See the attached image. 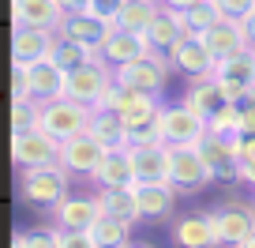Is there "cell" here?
<instances>
[{"label":"cell","instance_id":"24","mask_svg":"<svg viewBox=\"0 0 255 248\" xmlns=\"http://www.w3.org/2000/svg\"><path fill=\"white\" fill-rule=\"evenodd\" d=\"M98 203H102L105 215L124 218V222H143V211H139V196L135 184H113V188H98Z\"/></svg>","mask_w":255,"mask_h":248},{"label":"cell","instance_id":"27","mask_svg":"<svg viewBox=\"0 0 255 248\" xmlns=\"http://www.w3.org/2000/svg\"><path fill=\"white\" fill-rule=\"evenodd\" d=\"M214 75L218 79H229V83H244L255 94V45L240 49V53H233V56H222Z\"/></svg>","mask_w":255,"mask_h":248},{"label":"cell","instance_id":"23","mask_svg":"<svg viewBox=\"0 0 255 248\" xmlns=\"http://www.w3.org/2000/svg\"><path fill=\"white\" fill-rule=\"evenodd\" d=\"M87 132L94 139H102L105 147H131V128H128V120L120 117L117 109H109V105H94Z\"/></svg>","mask_w":255,"mask_h":248},{"label":"cell","instance_id":"36","mask_svg":"<svg viewBox=\"0 0 255 248\" xmlns=\"http://www.w3.org/2000/svg\"><path fill=\"white\" fill-rule=\"evenodd\" d=\"M60 248H94L90 230H60Z\"/></svg>","mask_w":255,"mask_h":248},{"label":"cell","instance_id":"33","mask_svg":"<svg viewBox=\"0 0 255 248\" xmlns=\"http://www.w3.org/2000/svg\"><path fill=\"white\" fill-rule=\"evenodd\" d=\"M218 19H225V15H222V8H218L214 0H199L195 8H188V30L191 34H203L207 26H214Z\"/></svg>","mask_w":255,"mask_h":248},{"label":"cell","instance_id":"22","mask_svg":"<svg viewBox=\"0 0 255 248\" xmlns=\"http://www.w3.org/2000/svg\"><path fill=\"white\" fill-rule=\"evenodd\" d=\"M109 30H113V23L90 15V11H68V15H64V23H60V34H64V38L83 41V45H90L94 53L102 49V41L109 38Z\"/></svg>","mask_w":255,"mask_h":248},{"label":"cell","instance_id":"13","mask_svg":"<svg viewBox=\"0 0 255 248\" xmlns=\"http://www.w3.org/2000/svg\"><path fill=\"white\" fill-rule=\"evenodd\" d=\"M64 83H68V72L56 64L53 56L26 64V94H30L34 102H49V98H60V94H64Z\"/></svg>","mask_w":255,"mask_h":248},{"label":"cell","instance_id":"30","mask_svg":"<svg viewBox=\"0 0 255 248\" xmlns=\"http://www.w3.org/2000/svg\"><path fill=\"white\" fill-rule=\"evenodd\" d=\"M207 120H210V136H222V139L244 136L240 132V102H222Z\"/></svg>","mask_w":255,"mask_h":248},{"label":"cell","instance_id":"29","mask_svg":"<svg viewBox=\"0 0 255 248\" xmlns=\"http://www.w3.org/2000/svg\"><path fill=\"white\" fill-rule=\"evenodd\" d=\"M90 237H94V248H124V245H131V222L102 211V218L90 226Z\"/></svg>","mask_w":255,"mask_h":248},{"label":"cell","instance_id":"11","mask_svg":"<svg viewBox=\"0 0 255 248\" xmlns=\"http://www.w3.org/2000/svg\"><path fill=\"white\" fill-rule=\"evenodd\" d=\"M105 151H109V147H105L102 139H94L90 132H79V136L64 139V147H60V162L72 169V173H79V177H94V169L102 166Z\"/></svg>","mask_w":255,"mask_h":248},{"label":"cell","instance_id":"34","mask_svg":"<svg viewBox=\"0 0 255 248\" xmlns=\"http://www.w3.org/2000/svg\"><path fill=\"white\" fill-rule=\"evenodd\" d=\"M15 248H60V226L56 230H30L11 241Z\"/></svg>","mask_w":255,"mask_h":248},{"label":"cell","instance_id":"14","mask_svg":"<svg viewBox=\"0 0 255 248\" xmlns=\"http://www.w3.org/2000/svg\"><path fill=\"white\" fill-rule=\"evenodd\" d=\"M240 139V136H237ZM237 139H222V136H207L199 143L203 158H207L214 181H240V154H237Z\"/></svg>","mask_w":255,"mask_h":248},{"label":"cell","instance_id":"41","mask_svg":"<svg viewBox=\"0 0 255 248\" xmlns=\"http://www.w3.org/2000/svg\"><path fill=\"white\" fill-rule=\"evenodd\" d=\"M240 181L255 188V162H244V166H240Z\"/></svg>","mask_w":255,"mask_h":248},{"label":"cell","instance_id":"25","mask_svg":"<svg viewBox=\"0 0 255 248\" xmlns=\"http://www.w3.org/2000/svg\"><path fill=\"white\" fill-rule=\"evenodd\" d=\"M135 196H139V211H143V222H158L173 211L176 203V188L169 181H154V184H135Z\"/></svg>","mask_w":255,"mask_h":248},{"label":"cell","instance_id":"1","mask_svg":"<svg viewBox=\"0 0 255 248\" xmlns=\"http://www.w3.org/2000/svg\"><path fill=\"white\" fill-rule=\"evenodd\" d=\"M68 173L72 169L64 162H49V166H26L19 169V196L34 207H49L53 211L56 203L68 196Z\"/></svg>","mask_w":255,"mask_h":248},{"label":"cell","instance_id":"5","mask_svg":"<svg viewBox=\"0 0 255 248\" xmlns=\"http://www.w3.org/2000/svg\"><path fill=\"white\" fill-rule=\"evenodd\" d=\"M210 181H214V173H210V166H207L199 147H169V184L180 196L199 192Z\"/></svg>","mask_w":255,"mask_h":248},{"label":"cell","instance_id":"43","mask_svg":"<svg viewBox=\"0 0 255 248\" xmlns=\"http://www.w3.org/2000/svg\"><path fill=\"white\" fill-rule=\"evenodd\" d=\"M161 4H165V8H180V11H188V8H195L199 0H161Z\"/></svg>","mask_w":255,"mask_h":248},{"label":"cell","instance_id":"18","mask_svg":"<svg viewBox=\"0 0 255 248\" xmlns=\"http://www.w3.org/2000/svg\"><path fill=\"white\" fill-rule=\"evenodd\" d=\"M135 184L169 181V143H131Z\"/></svg>","mask_w":255,"mask_h":248},{"label":"cell","instance_id":"35","mask_svg":"<svg viewBox=\"0 0 255 248\" xmlns=\"http://www.w3.org/2000/svg\"><path fill=\"white\" fill-rule=\"evenodd\" d=\"M124 4H128V0H90L87 11H90V15H98V19H105V23H117V15H120Z\"/></svg>","mask_w":255,"mask_h":248},{"label":"cell","instance_id":"2","mask_svg":"<svg viewBox=\"0 0 255 248\" xmlns=\"http://www.w3.org/2000/svg\"><path fill=\"white\" fill-rule=\"evenodd\" d=\"M158 128L169 147H199L210 136V120H207V113L191 109L188 102H176V105H161Z\"/></svg>","mask_w":255,"mask_h":248},{"label":"cell","instance_id":"28","mask_svg":"<svg viewBox=\"0 0 255 248\" xmlns=\"http://www.w3.org/2000/svg\"><path fill=\"white\" fill-rule=\"evenodd\" d=\"M158 11H161V0H128L124 8H120V15H117V23H113V26L146 34V26L158 19Z\"/></svg>","mask_w":255,"mask_h":248},{"label":"cell","instance_id":"9","mask_svg":"<svg viewBox=\"0 0 255 248\" xmlns=\"http://www.w3.org/2000/svg\"><path fill=\"white\" fill-rule=\"evenodd\" d=\"M218 241L229 248H248V241L255 237V207L248 203H225L214 211Z\"/></svg>","mask_w":255,"mask_h":248},{"label":"cell","instance_id":"8","mask_svg":"<svg viewBox=\"0 0 255 248\" xmlns=\"http://www.w3.org/2000/svg\"><path fill=\"white\" fill-rule=\"evenodd\" d=\"M169 64H173L176 75L195 79V75H214L218 72V56L207 49V41H203L199 34H184V38L169 49Z\"/></svg>","mask_w":255,"mask_h":248},{"label":"cell","instance_id":"26","mask_svg":"<svg viewBox=\"0 0 255 248\" xmlns=\"http://www.w3.org/2000/svg\"><path fill=\"white\" fill-rule=\"evenodd\" d=\"M180 102H188L191 109H199V113H214L218 105L225 102V94H222V83H218V75H195V79L184 87V94H180Z\"/></svg>","mask_w":255,"mask_h":248},{"label":"cell","instance_id":"20","mask_svg":"<svg viewBox=\"0 0 255 248\" xmlns=\"http://www.w3.org/2000/svg\"><path fill=\"white\" fill-rule=\"evenodd\" d=\"M184 34H191V30H188V11L165 8V4H161L158 19L146 26V41H150V49H161V53H169V49H173Z\"/></svg>","mask_w":255,"mask_h":248},{"label":"cell","instance_id":"40","mask_svg":"<svg viewBox=\"0 0 255 248\" xmlns=\"http://www.w3.org/2000/svg\"><path fill=\"white\" fill-rule=\"evenodd\" d=\"M87 4H90V0H60L64 15H68V11H87Z\"/></svg>","mask_w":255,"mask_h":248},{"label":"cell","instance_id":"10","mask_svg":"<svg viewBox=\"0 0 255 248\" xmlns=\"http://www.w3.org/2000/svg\"><path fill=\"white\" fill-rule=\"evenodd\" d=\"M56 38H60V30H49V26H15L11 30V64H34V60L53 56Z\"/></svg>","mask_w":255,"mask_h":248},{"label":"cell","instance_id":"39","mask_svg":"<svg viewBox=\"0 0 255 248\" xmlns=\"http://www.w3.org/2000/svg\"><path fill=\"white\" fill-rule=\"evenodd\" d=\"M237 154H240V166H244V162H255V136H240Z\"/></svg>","mask_w":255,"mask_h":248},{"label":"cell","instance_id":"37","mask_svg":"<svg viewBox=\"0 0 255 248\" xmlns=\"http://www.w3.org/2000/svg\"><path fill=\"white\" fill-rule=\"evenodd\" d=\"M218 8H222V15H229V19H244L248 11L255 8V0H214Z\"/></svg>","mask_w":255,"mask_h":248},{"label":"cell","instance_id":"12","mask_svg":"<svg viewBox=\"0 0 255 248\" xmlns=\"http://www.w3.org/2000/svg\"><path fill=\"white\" fill-rule=\"evenodd\" d=\"M143 53H150V41H146V34H135V30H120V26H113L109 38L102 41V49H98V56H102L105 64L117 72V68L131 64V60H139Z\"/></svg>","mask_w":255,"mask_h":248},{"label":"cell","instance_id":"4","mask_svg":"<svg viewBox=\"0 0 255 248\" xmlns=\"http://www.w3.org/2000/svg\"><path fill=\"white\" fill-rule=\"evenodd\" d=\"M113 79H117V72H113L102 56L94 53L87 64H79V68L68 72L64 94L75 98V102H83V105H102V98H105V90L113 87Z\"/></svg>","mask_w":255,"mask_h":248},{"label":"cell","instance_id":"21","mask_svg":"<svg viewBox=\"0 0 255 248\" xmlns=\"http://www.w3.org/2000/svg\"><path fill=\"white\" fill-rule=\"evenodd\" d=\"M90 181L98 188H113V184H135V162H131V147H109L102 166L94 169Z\"/></svg>","mask_w":255,"mask_h":248},{"label":"cell","instance_id":"16","mask_svg":"<svg viewBox=\"0 0 255 248\" xmlns=\"http://www.w3.org/2000/svg\"><path fill=\"white\" fill-rule=\"evenodd\" d=\"M203 41H207V49L222 60V56H233L240 53V49H248L252 41H248V30H244V19H218L214 26H207V30L199 34Z\"/></svg>","mask_w":255,"mask_h":248},{"label":"cell","instance_id":"7","mask_svg":"<svg viewBox=\"0 0 255 248\" xmlns=\"http://www.w3.org/2000/svg\"><path fill=\"white\" fill-rule=\"evenodd\" d=\"M60 139L49 136L45 128H23V132H11V162L19 169L26 166H49V162H60Z\"/></svg>","mask_w":255,"mask_h":248},{"label":"cell","instance_id":"42","mask_svg":"<svg viewBox=\"0 0 255 248\" xmlns=\"http://www.w3.org/2000/svg\"><path fill=\"white\" fill-rule=\"evenodd\" d=\"M244 30H248V41L255 45V8L248 11V15H244Z\"/></svg>","mask_w":255,"mask_h":248},{"label":"cell","instance_id":"32","mask_svg":"<svg viewBox=\"0 0 255 248\" xmlns=\"http://www.w3.org/2000/svg\"><path fill=\"white\" fill-rule=\"evenodd\" d=\"M38 124V102L30 94H11V132H23Z\"/></svg>","mask_w":255,"mask_h":248},{"label":"cell","instance_id":"44","mask_svg":"<svg viewBox=\"0 0 255 248\" xmlns=\"http://www.w3.org/2000/svg\"><path fill=\"white\" fill-rule=\"evenodd\" d=\"M248 248H255V237H252V241H248Z\"/></svg>","mask_w":255,"mask_h":248},{"label":"cell","instance_id":"15","mask_svg":"<svg viewBox=\"0 0 255 248\" xmlns=\"http://www.w3.org/2000/svg\"><path fill=\"white\" fill-rule=\"evenodd\" d=\"M173 241L180 248H214L222 245L218 241V226H214V211H195V215H184L180 222L173 226Z\"/></svg>","mask_w":255,"mask_h":248},{"label":"cell","instance_id":"38","mask_svg":"<svg viewBox=\"0 0 255 248\" xmlns=\"http://www.w3.org/2000/svg\"><path fill=\"white\" fill-rule=\"evenodd\" d=\"M240 132L244 136H255V94H248L240 102Z\"/></svg>","mask_w":255,"mask_h":248},{"label":"cell","instance_id":"17","mask_svg":"<svg viewBox=\"0 0 255 248\" xmlns=\"http://www.w3.org/2000/svg\"><path fill=\"white\" fill-rule=\"evenodd\" d=\"M53 218L60 230H90L102 218V203L98 196H64L53 207Z\"/></svg>","mask_w":255,"mask_h":248},{"label":"cell","instance_id":"19","mask_svg":"<svg viewBox=\"0 0 255 248\" xmlns=\"http://www.w3.org/2000/svg\"><path fill=\"white\" fill-rule=\"evenodd\" d=\"M11 23L15 26H49V30H60L64 8H60V0H11Z\"/></svg>","mask_w":255,"mask_h":248},{"label":"cell","instance_id":"3","mask_svg":"<svg viewBox=\"0 0 255 248\" xmlns=\"http://www.w3.org/2000/svg\"><path fill=\"white\" fill-rule=\"evenodd\" d=\"M90 113H94V105H83L75 98L60 94V98H49V102H38V128H45L49 136H56L64 143V139L90 128Z\"/></svg>","mask_w":255,"mask_h":248},{"label":"cell","instance_id":"6","mask_svg":"<svg viewBox=\"0 0 255 248\" xmlns=\"http://www.w3.org/2000/svg\"><path fill=\"white\" fill-rule=\"evenodd\" d=\"M169 75H176V72H173V64H169V53H161V49H150V53H143L139 60L117 68L120 83H128V87H135V90H150V94H161V90L169 87Z\"/></svg>","mask_w":255,"mask_h":248},{"label":"cell","instance_id":"31","mask_svg":"<svg viewBox=\"0 0 255 248\" xmlns=\"http://www.w3.org/2000/svg\"><path fill=\"white\" fill-rule=\"evenodd\" d=\"M90 56H94V49L90 45H83V41H75V38H56V49H53V60L64 68V72H72V68H79V64H87Z\"/></svg>","mask_w":255,"mask_h":248}]
</instances>
